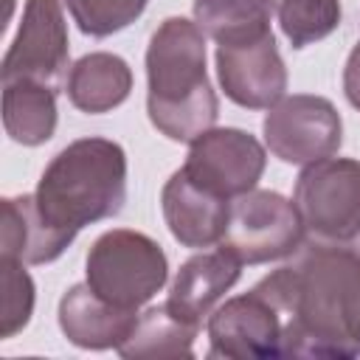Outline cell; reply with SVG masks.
<instances>
[{
    "label": "cell",
    "instance_id": "cell-22",
    "mask_svg": "<svg viewBox=\"0 0 360 360\" xmlns=\"http://www.w3.org/2000/svg\"><path fill=\"white\" fill-rule=\"evenodd\" d=\"M0 284H3L0 338L8 340L17 332H22L34 315V281L20 259L0 256Z\"/></svg>",
    "mask_w": 360,
    "mask_h": 360
},
{
    "label": "cell",
    "instance_id": "cell-19",
    "mask_svg": "<svg viewBox=\"0 0 360 360\" xmlns=\"http://www.w3.org/2000/svg\"><path fill=\"white\" fill-rule=\"evenodd\" d=\"M276 0H194V22L217 45L253 39L270 31Z\"/></svg>",
    "mask_w": 360,
    "mask_h": 360
},
{
    "label": "cell",
    "instance_id": "cell-6",
    "mask_svg": "<svg viewBox=\"0 0 360 360\" xmlns=\"http://www.w3.org/2000/svg\"><path fill=\"white\" fill-rule=\"evenodd\" d=\"M304 242V225L292 200L278 191L250 188L231 200L219 248L242 264H264L292 256Z\"/></svg>",
    "mask_w": 360,
    "mask_h": 360
},
{
    "label": "cell",
    "instance_id": "cell-23",
    "mask_svg": "<svg viewBox=\"0 0 360 360\" xmlns=\"http://www.w3.org/2000/svg\"><path fill=\"white\" fill-rule=\"evenodd\" d=\"M343 93L354 110H360V42L352 48L343 68Z\"/></svg>",
    "mask_w": 360,
    "mask_h": 360
},
{
    "label": "cell",
    "instance_id": "cell-2",
    "mask_svg": "<svg viewBox=\"0 0 360 360\" xmlns=\"http://www.w3.org/2000/svg\"><path fill=\"white\" fill-rule=\"evenodd\" d=\"M146 112L152 127L191 143L217 124L219 101L205 70V34L186 17H166L146 48Z\"/></svg>",
    "mask_w": 360,
    "mask_h": 360
},
{
    "label": "cell",
    "instance_id": "cell-21",
    "mask_svg": "<svg viewBox=\"0 0 360 360\" xmlns=\"http://www.w3.org/2000/svg\"><path fill=\"white\" fill-rule=\"evenodd\" d=\"M82 34L104 39L132 25L149 0H62Z\"/></svg>",
    "mask_w": 360,
    "mask_h": 360
},
{
    "label": "cell",
    "instance_id": "cell-16",
    "mask_svg": "<svg viewBox=\"0 0 360 360\" xmlns=\"http://www.w3.org/2000/svg\"><path fill=\"white\" fill-rule=\"evenodd\" d=\"M132 90V70L118 53L96 51L70 65L65 93L70 104L87 115H101L121 107Z\"/></svg>",
    "mask_w": 360,
    "mask_h": 360
},
{
    "label": "cell",
    "instance_id": "cell-20",
    "mask_svg": "<svg viewBox=\"0 0 360 360\" xmlns=\"http://www.w3.org/2000/svg\"><path fill=\"white\" fill-rule=\"evenodd\" d=\"M340 0H281L278 25L292 48H307L326 39L340 25Z\"/></svg>",
    "mask_w": 360,
    "mask_h": 360
},
{
    "label": "cell",
    "instance_id": "cell-9",
    "mask_svg": "<svg viewBox=\"0 0 360 360\" xmlns=\"http://www.w3.org/2000/svg\"><path fill=\"white\" fill-rule=\"evenodd\" d=\"M188 146V158L180 169L225 200L256 188L267 166V152L259 138L236 127H211Z\"/></svg>",
    "mask_w": 360,
    "mask_h": 360
},
{
    "label": "cell",
    "instance_id": "cell-13",
    "mask_svg": "<svg viewBox=\"0 0 360 360\" xmlns=\"http://www.w3.org/2000/svg\"><path fill=\"white\" fill-rule=\"evenodd\" d=\"M138 309H124L101 298L87 281L73 284L59 298V329L79 349H118L132 332Z\"/></svg>",
    "mask_w": 360,
    "mask_h": 360
},
{
    "label": "cell",
    "instance_id": "cell-17",
    "mask_svg": "<svg viewBox=\"0 0 360 360\" xmlns=\"http://www.w3.org/2000/svg\"><path fill=\"white\" fill-rule=\"evenodd\" d=\"M200 323L180 315L169 304L152 307L138 315L132 332L115 349L127 360H172V357H194V338Z\"/></svg>",
    "mask_w": 360,
    "mask_h": 360
},
{
    "label": "cell",
    "instance_id": "cell-7",
    "mask_svg": "<svg viewBox=\"0 0 360 360\" xmlns=\"http://www.w3.org/2000/svg\"><path fill=\"white\" fill-rule=\"evenodd\" d=\"M267 149L292 166H309L315 160L338 155L343 143V121L335 104L323 96H284L262 121Z\"/></svg>",
    "mask_w": 360,
    "mask_h": 360
},
{
    "label": "cell",
    "instance_id": "cell-8",
    "mask_svg": "<svg viewBox=\"0 0 360 360\" xmlns=\"http://www.w3.org/2000/svg\"><path fill=\"white\" fill-rule=\"evenodd\" d=\"M70 42L62 0H25L20 28L3 56V82H39L59 90L68 82Z\"/></svg>",
    "mask_w": 360,
    "mask_h": 360
},
{
    "label": "cell",
    "instance_id": "cell-12",
    "mask_svg": "<svg viewBox=\"0 0 360 360\" xmlns=\"http://www.w3.org/2000/svg\"><path fill=\"white\" fill-rule=\"evenodd\" d=\"M160 208L172 236L183 248L200 250L222 242L231 200L208 191L205 186L194 183L183 169H177L160 191Z\"/></svg>",
    "mask_w": 360,
    "mask_h": 360
},
{
    "label": "cell",
    "instance_id": "cell-15",
    "mask_svg": "<svg viewBox=\"0 0 360 360\" xmlns=\"http://www.w3.org/2000/svg\"><path fill=\"white\" fill-rule=\"evenodd\" d=\"M239 273H242V262L225 248L197 253L180 264L169 287L166 304L180 315L202 323V318L214 309V304L239 281Z\"/></svg>",
    "mask_w": 360,
    "mask_h": 360
},
{
    "label": "cell",
    "instance_id": "cell-14",
    "mask_svg": "<svg viewBox=\"0 0 360 360\" xmlns=\"http://www.w3.org/2000/svg\"><path fill=\"white\" fill-rule=\"evenodd\" d=\"M76 239L73 231L53 225L34 194L3 197L0 219V253L20 259L22 264H48L56 262L68 245Z\"/></svg>",
    "mask_w": 360,
    "mask_h": 360
},
{
    "label": "cell",
    "instance_id": "cell-1",
    "mask_svg": "<svg viewBox=\"0 0 360 360\" xmlns=\"http://www.w3.org/2000/svg\"><path fill=\"white\" fill-rule=\"evenodd\" d=\"M284 318L281 357H360V239H307L292 262L253 284Z\"/></svg>",
    "mask_w": 360,
    "mask_h": 360
},
{
    "label": "cell",
    "instance_id": "cell-5",
    "mask_svg": "<svg viewBox=\"0 0 360 360\" xmlns=\"http://www.w3.org/2000/svg\"><path fill=\"white\" fill-rule=\"evenodd\" d=\"M292 202L298 208L304 236L318 242L360 239V160L323 158L295 180Z\"/></svg>",
    "mask_w": 360,
    "mask_h": 360
},
{
    "label": "cell",
    "instance_id": "cell-4",
    "mask_svg": "<svg viewBox=\"0 0 360 360\" xmlns=\"http://www.w3.org/2000/svg\"><path fill=\"white\" fill-rule=\"evenodd\" d=\"M84 270L87 284L101 298L124 309H141L163 290L169 278V259L152 236L129 228H112L90 245Z\"/></svg>",
    "mask_w": 360,
    "mask_h": 360
},
{
    "label": "cell",
    "instance_id": "cell-18",
    "mask_svg": "<svg viewBox=\"0 0 360 360\" xmlns=\"http://www.w3.org/2000/svg\"><path fill=\"white\" fill-rule=\"evenodd\" d=\"M3 127L14 143L39 146L56 132V90L39 82H3Z\"/></svg>",
    "mask_w": 360,
    "mask_h": 360
},
{
    "label": "cell",
    "instance_id": "cell-10",
    "mask_svg": "<svg viewBox=\"0 0 360 360\" xmlns=\"http://www.w3.org/2000/svg\"><path fill=\"white\" fill-rule=\"evenodd\" d=\"M217 76L225 96L245 110H270L284 98L287 68L273 31L253 39L217 45Z\"/></svg>",
    "mask_w": 360,
    "mask_h": 360
},
{
    "label": "cell",
    "instance_id": "cell-3",
    "mask_svg": "<svg viewBox=\"0 0 360 360\" xmlns=\"http://www.w3.org/2000/svg\"><path fill=\"white\" fill-rule=\"evenodd\" d=\"M34 197L53 225L73 233L110 219L127 202V152L110 138H79L51 158Z\"/></svg>",
    "mask_w": 360,
    "mask_h": 360
},
{
    "label": "cell",
    "instance_id": "cell-11",
    "mask_svg": "<svg viewBox=\"0 0 360 360\" xmlns=\"http://www.w3.org/2000/svg\"><path fill=\"white\" fill-rule=\"evenodd\" d=\"M208 357L270 360L281 357V312L253 287L245 295L228 298L208 318Z\"/></svg>",
    "mask_w": 360,
    "mask_h": 360
}]
</instances>
